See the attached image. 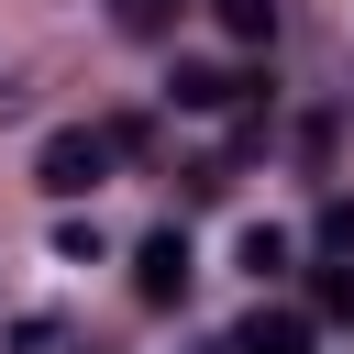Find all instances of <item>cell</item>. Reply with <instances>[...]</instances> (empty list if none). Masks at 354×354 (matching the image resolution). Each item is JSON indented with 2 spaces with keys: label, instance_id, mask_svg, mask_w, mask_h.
Returning a JSON list of instances; mask_svg holds the SVG:
<instances>
[{
  "label": "cell",
  "instance_id": "obj_1",
  "mask_svg": "<svg viewBox=\"0 0 354 354\" xmlns=\"http://www.w3.org/2000/svg\"><path fill=\"white\" fill-rule=\"evenodd\" d=\"M111 155H122L111 133L66 122V133H44V155H33V188H44V199H88V188L111 177Z\"/></svg>",
  "mask_w": 354,
  "mask_h": 354
},
{
  "label": "cell",
  "instance_id": "obj_2",
  "mask_svg": "<svg viewBox=\"0 0 354 354\" xmlns=\"http://www.w3.org/2000/svg\"><path fill=\"white\" fill-rule=\"evenodd\" d=\"M133 299H155V310H177V299H188V232H177V221L133 243Z\"/></svg>",
  "mask_w": 354,
  "mask_h": 354
},
{
  "label": "cell",
  "instance_id": "obj_3",
  "mask_svg": "<svg viewBox=\"0 0 354 354\" xmlns=\"http://www.w3.org/2000/svg\"><path fill=\"white\" fill-rule=\"evenodd\" d=\"M221 354H310V321L299 310H254V321L221 332Z\"/></svg>",
  "mask_w": 354,
  "mask_h": 354
},
{
  "label": "cell",
  "instance_id": "obj_4",
  "mask_svg": "<svg viewBox=\"0 0 354 354\" xmlns=\"http://www.w3.org/2000/svg\"><path fill=\"white\" fill-rule=\"evenodd\" d=\"M166 100H177V111H232V100H243V77H232V66H199V55H177Z\"/></svg>",
  "mask_w": 354,
  "mask_h": 354
},
{
  "label": "cell",
  "instance_id": "obj_5",
  "mask_svg": "<svg viewBox=\"0 0 354 354\" xmlns=\"http://www.w3.org/2000/svg\"><path fill=\"white\" fill-rule=\"evenodd\" d=\"M210 22L232 44H277V0H210Z\"/></svg>",
  "mask_w": 354,
  "mask_h": 354
},
{
  "label": "cell",
  "instance_id": "obj_6",
  "mask_svg": "<svg viewBox=\"0 0 354 354\" xmlns=\"http://www.w3.org/2000/svg\"><path fill=\"white\" fill-rule=\"evenodd\" d=\"M232 254H243V277H288V232H277V221H243Z\"/></svg>",
  "mask_w": 354,
  "mask_h": 354
},
{
  "label": "cell",
  "instance_id": "obj_7",
  "mask_svg": "<svg viewBox=\"0 0 354 354\" xmlns=\"http://www.w3.org/2000/svg\"><path fill=\"white\" fill-rule=\"evenodd\" d=\"M321 321H343V332H354V266H321Z\"/></svg>",
  "mask_w": 354,
  "mask_h": 354
},
{
  "label": "cell",
  "instance_id": "obj_8",
  "mask_svg": "<svg viewBox=\"0 0 354 354\" xmlns=\"http://www.w3.org/2000/svg\"><path fill=\"white\" fill-rule=\"evenodd\" d=\"M111 11H122V33H166L177 22V0H111Z\"/></svg>",
  "mask_w": 354,
  "mask_h": 354
},
{
  "label": "cell",
  "instance_id": "obj_9",
  "mask_svg": "<svg viewBox=\"0 0 354 354\" xmlns=\"http://www.w3.org/2000/svg\"><path fill=\"white\" fill-rule=\"evenodd\" d=\"M321 243H332V254H354V199H332V210H321Z\"/></svg>",
  "mask_w": 354,
  "mask_h": 354
}]
</instances>
